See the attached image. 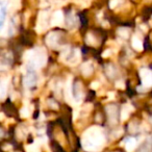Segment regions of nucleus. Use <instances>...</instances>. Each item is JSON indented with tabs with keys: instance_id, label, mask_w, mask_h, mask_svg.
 <instances>
[]
</instances>
